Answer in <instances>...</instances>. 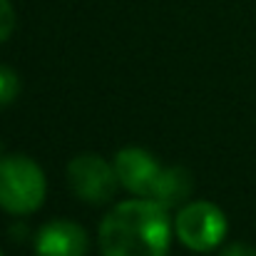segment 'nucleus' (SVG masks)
Returning a JSON list of instances; mask_svg holds the SVG:
<instances>
[{"label":"nucleus","instance_id":"obj_7","mask_svg":"<svg viewBox=\"0 0 256 256\" xmlns=\"http://www.w3.org/2000/svg\"><path fill=\"white\" fill-rule=\"evenodd\" d=\"M192 189H194V179H192L189 170H184V167H167L162 172V176H160V184H157L152 199L160 202L162 206L172 209V206H179L192 194Z\"/></svg>","mask_w":256,"mask_h":256},{"label":"nucleus","instance_id":"obj_8","mask_svg":"<svg viewBox=\"0 0 256 256\" xmlns=\"http://www.w3.org/2000/svg\"><path fill=\"white\" fill-rule=\"evenodd\" d=\"M20 92V78L12 68L8 65H0V107L2 104H10Z\"/></svg>","mask_w":256,"mask_h":256},{"label":"nucleus","instance_id":"obj_4","mask_svg":"<svg viewBox=\"0 0 256 256\" xmlns=\"http://www.w3.org/2000/svg\"><path fill=\"white\" fill-rule=\"evenodd\" d=\"M68 184L72 194L90 204H104L117 194L120 176L114 164L97 154H80L68 164Z\"/></svg>","mask_w":256,"mask_h":256},{"label":"nucleus","instance_id":"obj_10","mask_svg":"<svg viewBox=\"0 0 256 256\" xmlns=\"http://www.w3.org/2000/svg\"><path fill=\"white\" fill-rule=\"evenodd\" d=\"M219 256H256V249L249 244H229Z\"/></svg>","mask_w":256,"mask_h":256},{"label":"nucleus","instance_id":"obj_1","mask_svg":"<svg viewBox=\"0 0 256 256\" xmlns=\"http://www.w3.org/2000/svg\"><path fill=\"white\" fill-rule=\"evenodd\" d=\"M172 242L167 206L134 196L117 204L100 224L102 256H164Z\"/></svg>","mask_w":256,"mask_h":256},{"label":"nucleus","instance_id":"obj_2","mask_svg":"<svg viewBox=\"0 0 256 256\" xmlns=\"http://www.w3.org/2000/svg\"><path fill=\"white\" fill-rule=\"evenodd\" d=\"M48 182L38 162L30 157H0V206L15 216L40 209L45 202Z\"/></svg>","mask_w":256,"mask_h":256},{"label":"nucleus","instance_id":"obj_5","mask_svg":"<svg viewBox=\"0 0 256 256\" xmlns=\"http://www.w3.org/2000/svg\"><path fill=\"white\" fill-rule=\"evenodd\" d=\"M114 170L120 176V184L132 192L134 196H147L152 199L154 196V189L160 184V176H162V167L160 162L142 147H124L117 152L114 157Z\"/></svg>","mask_w":256,"mask_h":256},{"label":"nucleus","instance_id":"obj_6","mask_svg":"<svg viewBox=\"0 0 256 256\" xmlns=\"http://www.w3.org/2000/svg\"><path fill=\"white\" fill-rule=\"evenodd\" d=\"M85 229L68 219H55L40 226L35 236V254L38 256H85L87 254Z\"/></svg>","mask_w":256,"mask_h":256},{"label":"nucleus","instance_id":"obj_3","mask_svg":"<svg viewBox=\"0 0 256 256\" xmlns=\"http://www.w3.org/2000/svg\"><path fill=\"white\" fill-rule=\"evenodd\" d=\"M226 214L214 202H192L176 212L174 234L192 252H212L226 236Z\"/></svg>","mask_w":256,"mask_h":256},{"label":"nucleus","instance_id":"obj_9","mask_svg":"<svg viewBox=\"0 0 256 256\" xmlns=\"http://www.w3.org/2000/svg\"><path fill=\"white\" fill-rule=\"evenodd\" d=\"M15 30V8L10 0H0V42L8 40Z\"/></svg>","mask_w":256,"mask_h":256},{"label":"nucleus","instance_id":"obj_11","mask_svg":"<svg viewBox=\"0 0 256 256\" xmlns=\"http://www.w3.org/2000/svg\"><path fill=\"white\" fill-rule=\"evenodd\" d=\"M0 256H2V254H0Z\"/></svg>","mask_w":256,"mask_h":256}]
</instances>
